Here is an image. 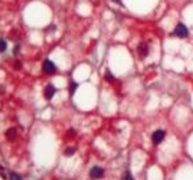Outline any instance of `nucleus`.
<instances>
[{"label":"nucleus","mask_w":193,"mask_h":180,"mask_svg":"<svg viewBox=\"0 0 193 180\" xmlns=\"http://www.w3.org/2000/svg\"><path fill=\"white\" fill-rule=\"evenodd\" d=\"M122 180H134V179H133L132 174H130L129 171H126L125 174H123V176H122Z\"/></svg>","instance_id":"12"},{"label":"nucleus","mask_w":193,"mask_h":180,"mask_svg":"<svg viewBox=\"0 0 193 180\" xmlns=\"http://www.w3.org/2000/svg\"><path fill=\"white\" fill-rule=\"evenodd\" d=\"M89 176L92 179H101L104 176V170L101 167H92L91 168V171H89Z\"/></svg>","instance_id":"4"},{"label":"nucleus","mask_w":193,"mask_h":180,"mask_svg":"<svg viewBox=\"0 0 193 180\" xmlns=\"http://www.w3.org/2000/svg\"><path fill=\"white\" fill-rule=\"evenodd\" d=\"M173 34L176 36V37H179V38H185V37H188V34H189V32H188V28L185 26L184 24H177L176 25V28H175V32H173Z\"/></svg>","instance_id":"1"},{"label":"nucleus","mask_w":193,"mask_h":180,"mask_svg":"<svg viewBox=\"0 0 193 180\" xmlns=\"http://www.w3.org/2000/svg\"><path fill=\"white\" fill-rule=\"evenodd\" d=\"M113 2L116 3V4H120V5H122V2H121V0H113Z\"/></svg>","instance_id":"14"},{"label":"nucleus","mask_w":193,"mask_h":180,"mask_svg":"<svg viewBox=\"0 0 193 180\" xmlns=\"http://www.w3.org/2000/svg\"><path fill=\"white\" fill-rule=\"evenodd\" d=\"M105 80H107V82H109V83H113V82L116 80V79H114V76H113V75H112V73H111V71H109V70H107V71H105Z\"/></svg>","instance_id":"8"},{"label":"nucleus","mask_w":193,"mask_h":180,"mask_svg":"<svg viewBox=\"0 0 193 180\" xmlns=\"http://www.w3.org/2000/svg\"><path fill=\"white\" fill-rule=\"evenodd\" d=\"M9 180H23V179H21V176H19L17 174H14V172H12V174L9 175Z\"/></svg>","instance_id":"13"},{"label":"nucleus","mask_w":193,"mask_h":180,"mask_svg":"<svg viewBox=\"0 0 193 180\" xmlns=\"http://www.w3.org/2000/svg\"><path fill=\"white\" fill-rule=\"evenodd\" d=\"M19 46H16V48H14V55H17V51H19Z\"/></svg>","instance_id":"15"},{"label":"nucleus","mask_w":193,"mask_h":180,"mask_svg":"<svg viewBox=\"0 0 193 180\" xmlns=\"http://www.w3.org/2000/svg\"><path fill=\"white\" fill-rule=\"evenodd\" d=\"M43 95H45V98H46L47 100H50L54 95H55V88H54L51 84H49V85H47V87L45 88V92H43Z\"/></svg>","instance_id":"6"},{"label":"nucleus","mask_w":193,"mask_h":180,"mask_svg":"<svg viewBox=\"0 0 193 180\" xmlns=\"http://www.w3.org/2000/svg\"><path fill=\"white\" fill-rule=\"evenodd\" d=\"M137 53L141 58H146L148 55V46L146 44H139L137 48Z\"/></svg>","instance_id":"5"},{"label":"nucleus","mask_w":193,"mask_h":180,"mask_svg":"<svg viewBox=\"0 0 193 180\" xmlns=\"http://www.w3.org/2000/svg\"><path fill=\"white\" fill-rule=\"evenodd\" d=\"M16 129H8V130L5 132V137L9 139V141H13L14 138H16Z\"/></svg>","instance_id":"7"},{"label":"nucleus","mask_w":193,"mask_h":180,"mask_svg":"<svg viewBox=\"0 0 193 180\" xmlns=\"http://www.w3.org/2000/svg\"><path fill=\"white\" fill-rule=\"evenodd\" d=\"M74 153H75L74 147H68V149L64 151V155H66V157H71V155H74Z\"/></svg>","instance_id":"11"},{"label":"nucleus","mask_w":193,"mask_h":180,"mask_svg":"<svg viewBox=\"0 0 193 180\" xmlns=\"http://www.w3.org/2000/svg\"><path fill=\"white\" fill-rule=\"evenodd\" d=\"M7 49V42L4 39H0V53H4Z\"/></svg>","instance_id":"10"},{"label":"nucleus","mask_w":193,"mask_h":180,"mask_svg":"<svg viewBox=\"0 0 193 180\" xmlns=\"http://www.w3.org/2000/svg\"><path fill=\"white\" fill-rule=\"evenodd\" d=\"M164 137H166V132L164 130H155L154 133H152V135H151V141L152 143H154L155 146H158L160 145V143L163 142V139H164Z\"/></svg>","instance_id":"2"},{"label":"nucleus","mask_w":193,"mask_h":180,"mask_svg":"<svg viewBox=\"0 0 193 180\" xmlns=\"http://www.w3.org/2000/svg\"><path fill=\"white\" fill-rule=\"evenodd\" d=\"M42 70H43V73L51 75V74H54L57 71V67L50 59H46L45 62H43V64H42Z\"/></svg>","instance_id":"3"},{"label":"nucleus","mask_w":193,"mask_h":180,"mask_svg":"<svg viewBox=\"0 0 193 180\" xmlns=\"http://www.w3.org/2000/svg\"><path fill=\"white\" fill-rule=\"evenodd\" d=\"M76 88H78V83H75V82H70V93L71 95H74V92L76 91Z\"/></svg>","instance_id":"9"}]
</instances>
